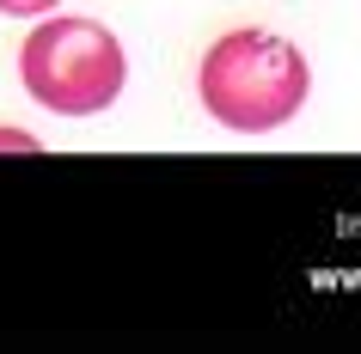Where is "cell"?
Returning <instances> with one entry per match:
<instances>
[{"instance_id": "7a4b0ae2", "label": "cell", "mask_w": 361, "mask_h": 354, "mask_svg": "<svg viewBox=\"0 0 361 354\" xmlns=\"http://www.w3.org/2000/svg\"><path fill=\"white\" fill-rule=\"evenodd\" d=\"M49 19V13H43ZM25 92L56 116H98L111 110L123 80H129V56L123 43L92 19H49L37 25L19 49Z\"/></svg>"}, {"instance_id": "3957f363", "label": "cell", "mask_w": 361, "mask_h": 354, "mask_svg": "<svg viewBox=\"0 0 361 354\" xmlns=\"http://www.w3.org/2000/svg\"><path fill=\"white\" fill-rule=\"evenodd\" d=\"M0 13L6 19H43V13H56V0H0Z\"/></svg>"}, {"instance_id": "6da1fadb", "label": "cell", "mask_w": 361, "mask_h": 354, "mask_svg": "<svg viewBox=\"0 0 361 354\" xmlns=\"http://www.w3.org/2000/svg\"><path fill=\"white\" fill-rule=\"evenodd\" d=\"M202 110L233 134H269L306 104L312 68L288 37L276 31H227L209 43V56L196 68Z\"/></svg>"}]
</instances>
